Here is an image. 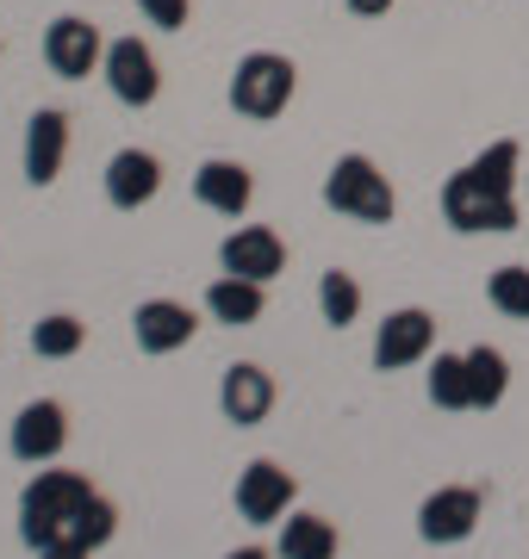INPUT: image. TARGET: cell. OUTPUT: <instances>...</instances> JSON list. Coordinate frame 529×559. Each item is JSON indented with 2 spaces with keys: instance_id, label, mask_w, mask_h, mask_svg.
I'll return each mask as SVG.
<instances>
[{
  "instance_id": "3957f363",
  "label": "cell",
  "mask_w": 529,
  "mask_h": 559,
  "mask_svg": "<svg viewBox=\"0 0 529 559\" xmlns=\"http://www.w3.org/2000/svg\"><path fill=\"white\" fill-rule=\"evenodd\" d=\"M325 205L330 212H343V218H355V224H392V212H399L387 175H380L367 156H337L330 162Z\"/></svg>"
},
{
  "instance_id": "7402d4cb",
  "label": "cell",
  "mask_w": 529,
  "mask_h": 559,
  "mask_svg": "<svg viewBox=\"0 0 529 559\" xmlns=\"http://www.w3.org/2000/svg\"><path fill=\"white\" fill-rule=\"evenodd\" d=\"M318 311H325L330 330H349V323L362 318V280L343 274V267L318 274Z\"/></svg>"
},
{
  "instance_id": "8992f818",
  "label": "cell",
  "mask_w": 529,
  "mask_h": 559,
  "mask_svg": "<svg viewBox=\"0 0 529 559\" xmlns=\"http://www.w3.org/2000/svg\"><path fill=\"white\" fill-rule=\"evenodd\" d=\"M101 69H106V87H113V100L119 106H156V94H163L156 50H150L143 38H113Z\"/></svg>"
},
{
  "instance_id": "d6986e66",
  "label": "cell",
  "mask_w": 529,
  "mask_h": 559,
  "mask_svg": "<svg viewBox=\"0 0 529 559\" xmlns=\"http://www.w3.org/2000/svg\"><path fill=\"white\" fill-rule=\"evenodd\" d=\"M468 175L480 180L486 193H505V200H517V175H524V150H517V138L486 143V150L468 162Z\"/></svg>"
},
{
  "instance_id": "52a82bcc",
  "label": "cell",
  "mask_w": 529,
  "mask_h": 559,
  "mask_svg": "<svg viewBox=\"0 0 529 559\" xmlns=\"http://www.w3.org/2000/svg\"><path fill=\"white\" fill-rule=\"evenodd\" d=\"M436 348V318L424 305H405V311H387V323L374 330V367L380 373H399V367H418V360Z\"/></svg>"
},
{
  "instance_id": "83f0119b",
  "label": "cell",
  "mask_w": 529,
  "mask_h": 559,
  "mask_svg": "<svg viewBox=\"0 0 529 559\" xmlns=\"http://www.w3.org/2000/svg\"><path fill=\"white\" fill-rule=\"evenodd\" d=\"M349 13L355 20H380V13H392V0H349Z\"/></svg>"
},
{
  "instance_id": "ba28073f",
  "label": "cell",
  "mask_w": 529,
  "mask_h": 559,
  "mask_svg": "<svg viewBox=\"0 0 529 559\" xmlns=\"http://www.w3.org/2000/svg\"><path fill=\"white\" fill-rule=\"evenodd\" d=\"M293 491H299V479L286 473L281 460H249L244 473H237V516L244 522H281L286 510H293Z\"/></svg>"
},
{
  "instance_id": "f546056e",
  "label": "cell",
  "mask_w": 529,
  "mask_h": 559,
  "mask_svg": "<svg viewBox=\"0 0 529 559\" xmlns=\"http://www.w3.org/2000/svg\"><path fill=\"white\" fill-rule=\"evenodd\" d=\"M524 230H529V224H524Z\"/></svg>"
},
{
  "instance_id": "484cf974",
  "label": "cell",
  "mask_w": 529,
  "mask_h": 559,
  "mask_svg": "<svg viewBox=\"0 0 529 559\" xmlns=\"http://www.w3.org/2000/svg\"><path fill=\"white\" fill-rule=\"evenodd\" d=\"M138 13L150 25H163V32H181L187 25V0H138Z\"/></svg>"
},
{
  "instance_id": "44dd1931",
  "label": "cell",
  "mask_w": 529,
  "mask_h": 559,
  "mask_svg": "<svg viewBox=\"0 0 529 559\" xmlns=\"http://www.w3.org/2000/svg\"><path fill=\"white\" fill-rule=\"evenodd\" d=\"M430 404H436V411H473L468 355H436L430 360Z\"/></svg>"
},
{
  "instance_id": "7a4b0ae2",
  "label": "cell",
  "mask_w": 529,
  "mask_h": 559,
  "mask_svg": "<svg viewBox=\"0 0 529 559\" xmlns=\"http://www.w3.org/2000/svg\"><path fill=\"white\" fill-rule=\"evenodd\" d=\"M293 87H299V69H293V62L274 57V50H249V57L231 69V112L268 124V119L286 112Z\"/></svg>"
},
{
  "instance_id": "d4e9b609",
  "label": "cell",
  "mask_w": 529,
  "mask_h": 559,
  "mask_svg": "<svg viewBox=\"0 0 529 559\" xmlns=\"http://www.w3.org/2000/svg\"><path fill=\"white\" fill-rule=\"evenodd\" d=\"M486 299H492V311L529 323V267H498V274L486 280Z\"/></svg>"
},
{
  "instance_id": "6da1fadb",
  "label": "cell",
  "mask_w": 529,
  "mask_h": 559,
  "mask_svg": "<svg viewBox=\"0 0 529 559\" xmlns=\"http://www.w3.org/2000/svg\"><path fill=\"white\" fill-rule=\"evenodd\" d=\"M94 498V485H87V473H69V466H44L38 479L20 491V540L38 554V547H50V540H69V522H75V510Z\"/></svg>"
},
{
  "instance_id": "4316f807",
  "label": "cell",
  "mask_w": 529,
  "mask_h": 559,
  "mask_svg": "<svg viewBox=\"0 0 529 559\" xmlns=\"http://www.w3.org/2000/svg\"><path fill=\"white\" fill-rule=\"evenodd\" d=\"M32 559H87V547L82 540H50V547H38Z\"/></svg>"
},
{
  "instance_id": "cb8c5ba5",
  "label": "cell",
  "mask_w": 529,
  "mask_h": 559,
  "mask_svg": "<svg viewBox=\"0 0 529 559\" xmlns=\"http://www.w3.org/2000/svg\"><path fill=\"white\" fill-rule=\"evenodd\" d=\"M113 535H119V510H113V498L94 491V498L75 510V522H69V540H82L87 554H94V547H106Z\"/></svg>"
},
{
  "instance_id": "ac0fdd59",
  "label": "cell",
  "mask_w": 529,
  "mask_h": 559,
  "mask_svg": "<svg viewBox=\"0 0 529 559\" xmlns=\"http://www.w3.org/2000/svg\"><path fill=\"white\" fill-rule=\"evenodd\" d=\"M281 559H337V522L311 516V510L286 516L281 522Z\"/></svg>"
},
{
  "instance_id": "603a6c76",
  "label": "cell",
  "mask_w": 529,
  "mask_h": 559,
  "mask_svg": "<svg viewBox=\"0 0 529 559\" xmlns=\"http://www.w3.org/2000/svg\"><path fill=\"white\" fill-rule=\"evenodd\" d=\"M82 342H87V323H82V318H69V311H57V318H38V323H32V355H38V360H69V355H82Z\"/></svg>"
},
{
  "instance_id": "f1b7e54d",
  "label": "cell",
  "mask_w": 529,
  "mask_h": 559,
  "mask_svg": "<svg viewBox=\"0 0 529 559\" xmlns=\"http://www.w3.org/2000/svg\"><path fill=\"white\" fill-rule=\"evenodd\" d=\"M224 559H268V547H231Z\"/></svg>"
},
{
  "instance_id": "9a60e30c",
  "label": "cell",
  "mask_w": 529,
  "mask_h": 559,
  "mask_svg": "<svg viewBox=\"0 0 529 559\" xmlns=\"http://www.w3.org/2000/svg\"><path fill=\"white\" fill-rule=\"evenodd\" d=\"M193 200L205 205V212H219V218H244L249 200H256V175H249L244 162H200V175H193Z\"/></svg>"
},
{
  "instance_id": "277c9868",
  "label": "cell",
  "mask_w": 529,
  "mask_h": 559,
  "mask_svg": "<svg viewBox=\"0 0 529 559\" xmlns=\"http://www.w3.org/2000/svg\"><path fill=\"white\" fill-rule=\"evenodd\" d=\"M443 218L448 230H461V237H498V230H524V212H517V200H505V193H486L480 180L461 168V175H448L443 187Z\"/></svg>"
},
{
  "instance_id": "7c38bea8",
  "label": "cell",
  "mask_w": 529,
  "mask_h": 559,
  "mask_svg": "<svg viewBox=\"0 0 529 559\" xmlns=\"http://www.w3.org/2000/svg\"><path fill=\"white\" fill-rule=\"evenodd\" d=\"M219 411L237 429H256V423H268V411H274V380H268V367H256V360H231L219 380Z\"/></svg>"
},
{
  "instance_id": "4fadbf2b",
  "label": "cell",
  "mask_w": 529,
  "mask_h": 559,
  "mask_svg": "<svg viewBox=\"0 0 529 559\" xmlns=\"http://www.w3.org/2000/svg\"><path fill=\"white\" fill-rule=\"evenodd\" d=\"M193 330H200V318H193V305H181V299H143L138 311H131V336H138L143 355H175V348L193 342Z\"/></svg>"
},
{
  "instance_id": "5bb4252c",
  "label": "cell",
  "mask_w": 529,
  "mask_h": 559,
  "mask_svg": "<svg viewBox=\"0 0 529 559\" xmlns=\"http://www.w3.org/2000/svg\"><path fill=\"white\" fill-rule=\"evenodd\" d=\"M62 156H69V112L57 106H38L25 119V180L32 187H50L62 175Z\"/></svg>"
},
{
  "instance_id": "2e32d148",
  "label": "cell",
  "mask_w": 529,
  "mask_h": 559,
  "mask_svg": "<svg viewBox=\"0 0 529 559\" xmlns=\"http://www.w3.org/2000/svg\"><path fill=\"white\" fill-rule=\"evenodd\" d=\"M163 193V162L150 156V150H119V156L106 162V200L119 205V212H138Z\"/></svg>"
},
{
  "instance_id": "e0dca14e",
  "label": "cell",
  "mask_w": 529,
  "mask_h": 559,
  "mask_svg": "<svg viewBox=\"0 0 529 559\" xmlns=\"http://www.w3.org/2000/svg\"><path fill=\"white\" fill-rule=\"evenodd\" d=\"M205 311H212V323H231V330H249V323H262V311H268L262 280L219 274L212 286H205Z\"/></svg>"
},
{
  "instance_id": "9c48e42d",
  "label": "cell",
  "mask_w": 529,
  "mask_h": 559,
  "mask_svg": "<svg viewBox=\"0 0 529 559\" xmlns=\"http://www.w3.org/2000/svg\"><path fill=\"white\" fill-rule=\"evenodd\" d=\"M480 528V491L473 485H443V491H430L424 510H418V535L430 547H455V540H468Z\"/></svg>"
},
{
  "instance_id": "8fae6325",
  "label": "cell",
  "mask_w": 529,
  "mask_h": 559,
  "mask_svg": "<svg viewBox=\"0 0 529 559\" xmlns=\"http://www.w3.org/2000/svg\"><path fill=\"white\" fill-rule=\"evenodd\" d=\"M62 441H69V411L57 399H32L13 417V460H25V466H50Z\"/></svg>"
},
{
  "instance_id": "ffe728a7",
  "label": "cell",
  "mask_w": 529,
  "mask_h": 559,
  "mask_svg": "<svg viewBox=\"0 0 529 559\" xmlns=\"http://www.w3.org/2000/svg\"><path fill=\"white\" fill-rule=\"evenodd\" d=\"M468 380H473V411H498L510 392V360L498 348H468Z\"/></svg>"
},
{
  "instance_id": "5b68a950",
  "label": "cell",
  "mask_w": 529,
  "mask_h": 559,
  "mask_svg": "<svg viewBox=\"0 0 529 559\" xmlns=\"http://www.w3.org/2000/svg\"><path fill=\"white\" fill-rule=\"evenodd\" d=\"M44 62H50V75H62V81L94 75V69L106 62L101 25L82 20V13H62V20H50V32H44Z\"/></svg>"
},
{
  "instance_id": "30bf717a",
  "label": "cell",
  "mask_w": 529,
  "mask_h": 559,
  "mask_svg": "<svg viewBox=\"0 0 529 559\" xmlns=\"http://www.w3.org/2000/svg\"><path fill=\"white\" fill-rule=\"evenodd\" d=\"M219 267L224 274H244V280H274L286 267V242L281 230H268V224H237L231 237L219 242Z\"/></svg>"
}]
</instances>
